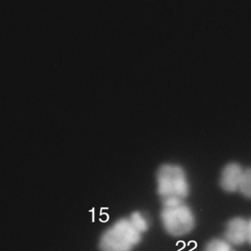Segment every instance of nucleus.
I'll use <instances>...</instances> for the list:
<instances>
[{
	"label": "nucleus",
	"mask_w": 251,
	"mask_h": 251,
	"mask_svg": "<svg viewBox=\"0 0 251 251\" xmlns=\"http://www.w3.org/2000/svg\"><path fill=\"white\" fill-rule=\"evenodd\" d=\"M157 191L162 203L185 201L189 195V184L184 170L173 164L161 165L157 172Z\"/></svg>",
	"instance_id": "nucleus-1"
},
{
	"label": "nucleus",
	"mask_w": 251,
	"mask_h": 251,
	"mask_svg": "<svg viewBox=\"0 0 251 251\" xmlns=\"http://www.w3.org/2000/svg\"><path fill=\"white\" fill-rule=\"evenodd\" d=\"M142 234L130 217L121 219L104 232L100 248L101 251H131L141 242Z\"/></svg>",
	"instance_id": "nucleus-2"
},
{
	"label": "nucleus",
	"mask_w": 251,
	"mask_h": 251,
	"mask_svg": "<svg viewBox=\"0 0 251 251\" xmlns=\"http://www.w3.org/2000/svg\"><path fill=\"white\" fill-rule=\"evenodd\" d=\"M161 212L163 227L169 234L183 236L193 230L195 218L190 207L183 201L164 202Z\"/></svg>",
	"instance_id": "nucleus-3"
},
{
	"label": "nucleus",
	"mask_w": 251,
	"mask_h": 251,
	"mask_svg": "<svg viewBox=\"0 0 251 251\" xmlns=\"http://www.w3.org/2000/svg\"><path fill=\"white\" fill-rule=\"evenodd\" d=\"M249 236L250 226L248 220L242 217H235L227 223L224 239L232 246L249 242Z\"/></svg>",
	"instance_id": "nucleus-4"
},
{
	"label": "nucleus",
	"mask_w": 251,
	"mask_h": 251,
	"mask_svg": "<svg viewBox=\"0 0 251 251\" xmlns=\"http://www.w3.org/2000/svg\"><path fill=\"white\" fill-rule=\"evenodd\" d=\"M244 169L237 163H229L222 170L220 186L227 192H239Z\"/></svg>",
	"instance_id": "nucleus-5"
},
{
	"label": "nucleus",
	"mask_w": 251,
	"mask_h": 251,
	"mask_svg": "<svg viewBox=\"0 0 251 251\" xmlns=\"http://www.w3.org/2000/svg\"><path fill=\"white\" fill-rule=\"evenodd\" d=\"M203 251H236L225 239H214L210 241Z\"/></svg>",
	"instance_id": "nucleus-6"
},
{
	"label": "nucleus",
	"mask_w": 251,
	"mask_h": 251,
	"mask_svg": "<svg viewBox=\"0 0 251 251\" xmlns=\"http://www.w3.org/2000/svg\"><path fill=\"white\" fill-rule=\"evenodd\" d=\"M130 220L133 222V224L136 226L138 229L142 232V233L146 232L150 227V220L148 216L145 215L140 211H136L130 214Z\"/></svg>",
	"instance_id": "nucleus-7"
},
{
	"label": "nucleus",
	"mask_w": 251,
	"mask_h": 251,
	"mask_svg": "<svg viewBox=\"0 0 251 251\" xmlns=\"http://www.w3.org/2000/svg\"><path fill=\"white\" fill-rule=\"evenodd\" d=\"M239 192L243 196L251 198V168L244 169Z\"/></svg>",
	"instance_id": "nucleus-8"
},
{
	"label": "nucleus",
	"mask_w": 251,
	"mask_h": 251,
	"mask_svg": "<svg viewBox=\"0 0 251 251\" xmlns=\"http://www.w3.org/2000/svg\"><path fill=\"white\" fill-rule=\"evenodd\" d=\"M249 226H250V236H249V242L251 244V220H249Z\"/></svg>",
	"instance_id": "nucleus-9"
}]
</instances>
